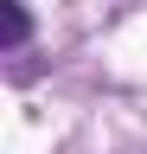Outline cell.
Segmentation results:
<instances>
[{"mask_svg":"<svg viewBox=\"0 0 147 154\" xmlns=\"http://www.w3.org/2000/svg\"><path fill=\"white\" fill-rule=\"evenodd\" d=\"M26 32H32L26 7H19V0H0V45H7V51H19V45H26Z\"/></svg>","mask_w":147,"mask_h":154,"instance_id":"1","label":"cell"}]
</instances>
